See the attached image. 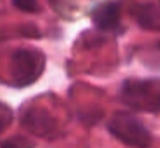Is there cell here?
Listing matches in <instances>:
<instances>
[{
  "label": "cell",
  "instance_id": "1",
  "mask_svg": "<svg viewBox=\"0 0 160 148\" xmlns=\"http://www.w3.org/2000/svg\"><path fill=\"white\" fill-rule=\"evenodd\" d=\"M44 54L35 49H18L12 53L10 73L15 87L35 83L44 69Z\"/></svg>",
  "mask_w": 160,
  "mask_h": 148
},
{
  "label": "cell",
  "instance_id": "2",
  "mask_svg": "<svg viewBox=\"0 0 160 148\" xmlns=\"http://www.w3.org/2000/svg\"><path fill=\"white\" fill-rule=\"evenodd\" d=\"M122 97L134 109L158 112L160 111V79L127 80L123 85Z\"/></svg>",
  "mask_w": 160,
  "mask_h": 148
},
{
  "label": "cell",
  "instance_id": "3",
  "mask_svg": "<svg viewBox=\"0 0 160 148\" xmlns=\"http://www.w3.org/2000/svg\"><path fill=\"white\" fill-rule=\"evenodd\" d=\"M108 129L118 140L132 148H146L152 141L148 129L128 114H116L109 122Z\"/></svg>",
  "mask_w": 160,
  "mask_h": 148
},
{
  "label": "cell",
  "instance_id": "4",
  "mask_svg": "<svg viewBox=\"0 0 160 148\" xmlns=\"http://www.w3.org/2000/svg\"><path fill=\"white\" fill-rule=\"evenodd\" d=\"M91 19L101 31H115L120 24V7L115 2H105L91 11Z\"/></svg>",
  "mask_w": 160,
  "mask_h": 148
},
{
  "label": "cell",
  "instance_id": "5",
  "mask_svg": "<svg viewBox=\"0 0 160 148\" xmlns=\"http://www.w3.org/2000/svg\"><path fill=\"white\" fill-rule=\"evenodd\" d=\"M24 123L33 133H38L39 136H47V133L52 132L55 127L54 118L47 111L42 109H31L24 116Z\"/></svg>",
  "mask_w": 160,
  "mask_h": 148
},
{
  "label": "cell",
  "instance_id": "6",
  "mask_svg": "<svg viewBox=\"0 0 160 148\" xmlns=\"http://www.w3.org/2000/svg\"><path fill=\"white\" fill-rule=\"evenodd\" d=\"M135 18L145 29L160 28V10L153 4H144L135 8Z\"/></svg>",
  "mask_w": 160,
  "mask_h": 148
},
{
  "label": "cell",
  "instance_id": "7",
  "mask_svg": "<svg viewBox=\"0 0 160 148\" xmlns=\"http://www.w3.org/2000/svg\"><path fill=\"white\" fill-rule=\"evenodd\" d=\"M0 148H35V144L24 136H14L0 143Z\"/></svg>",
  "mask_w": 160,
  "mask_h": 148
},
{
  "label": "cell",
  "instance_id": "8",
  "mask_svg": "<svg viewBox=\"0 0 160 148\" xmlns=\"http://www.w3.org/2000/svg\"><path fill=\"white\" fill-rule=\"evenodd\" d=\"M12 4L25 13H36L39 10L38 0H12Z\"/></svg>",
  "mask_w": 160,
  "mask_h": 148
},
{
  "label": "cell",
  "instance_id": "9",
  "mask_svg": "<svg viewBox=\"0 0 160 148\" xmlns=\"http://www.w3.org/2000/svg\"><path fill=\"white\" fill-rule=\"evenodd\" d=\"M12 120V111L8 105L0 103V132L6 129Z\"/></svg>",
  "mask_w": 160,
  "mask_h": 148
}]
</instances>
